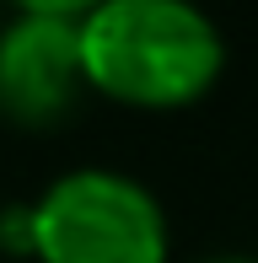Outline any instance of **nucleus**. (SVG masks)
I'll return each instance as SVG.
<instances>
[{
    "instance_id": "obj_1",
    "label": "nucleus",
    "mask_w": 258,
    "mask_h": 263,
    "mask_svg": "<svg viewBox=\"0 0 258 263\" xmlns=\"http://www.w3.org/2000/svg\"><path fill=\"white\" fill-rule=\"evenodd\" d=\"M226 65L220 27L194 0H102L81 16L86 86L129 107H183Z\"/></svg>"
},
{
    "instance_id": "obj_2",
    "label": "nucleus",
    "mask_w": 258,
    "mask_h": 263,
    "mask_svg": "<svg viewBox=\"0 0 258 263\" xmlns=\"http://www.w3.org/2000/svg\"><path fill=\"white\" fill-rule=\"evenodd\" d=\"M32 220V258L43 263H167V215L145 183L108 166H81L43 188Z\"/></svg>"
},
{
    "instance_id": "obj_3",
    "label": "nucleus",
    "mask_w": 258,
    "mask_h": 263,
    "mask_svg": "<svg viewBox=\"0 0 258 263\" xmlns=\"http://www.w3.org/2000/svg\"><path fill=\"white\" fill-rule=\"evenodd\" d=\"M86 70H81V22L27 16L0 27V113L22 129H49L76 107Z\"/></svg>"
},
{
    "instance_id": "obj_4",
    "label": "nucleus",
    "mask_w": 258,
    "mask_h": 263,
    "mask_svg": "<svg viewBox=\"0 0 258 263\" xmlns=\"http://www.w3.org/2000/svg\"><path fill=\"white\" fill-rule=\"evenodd\" d=\"M16 11H27V16H65V22H81L86 11H97L102 0H11Z\"/></svg>"
},
{
    "instance_id": "obj_5",
    "label": "nucleus",
    "mask_w": 258,
    "mask_h": 263,
    "mask_svg": "<svg viewBox=\"0 0 258 263\" xmlns=\"http://www.w3.org/2000/svg\"><path fill=\"white\" fill-rule=\"evenodd\" d=\"M205 263H253V258H237V253H226V258H205Z\"/></svg>"
}]
</instances>
